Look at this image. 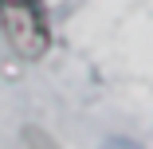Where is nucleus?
<instances>
[{
    "label": "nucleus",
    "instance_id": "nucleus-1",
    "mask_svg": "<svg viewBox=\"0 0 153 149\" xmlns=\"http://www.w3.org/2000/svg\"><path fill=\"white\" fill-rule=\"evenodd\" d=\"M0 27L16 55L39 59L47 51V16L39 0H0Z\"/></svg>",
    "mask_w": 153,
    "mask_h": 149
}]
</instances>
